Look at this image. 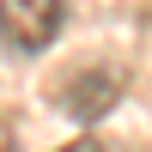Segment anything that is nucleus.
I'll return each instance as SVG.
<instances>
[{
    "instance_id": "4",
    "label": "nucleus",
    "mask_w": 152,
    "mask_h": 152,
    "mask_svg": "<svg viewBox=\"0 0 152 152\" xmlns=\"http://www.w3.org/2000/svg\"><path fill=\"white\" fill-rule=\"evenodd\" d=\"M0 152H18V140H12V128L0 122Z\"/></svg>"
},
{
    "instance_id": "1",
    "label": "nucleus",
    "mask_w": 152,
    "mask_h": 152,
    "mask_svg": "<svg viewBox=\"0 0 152 152\" xmlns=\"http://www.w3.org/2000/svg\"><path fill=\"white\" fill-rule=\"evenodd\" d=\"M122 85H128V73H122V67H104V61H91V67H79V73H73V79L55 91V104L67 110L73 122H104L110 110H116Z\"/></svg>"
},
{
    "instance_id": "3",
    "label": "nucleus",
    "mask_w": 152,
    "mask_h": 152,
    "mask_svg": "<svg viewBox=\"0 0 152 152\" xmlns=\"http://www.w3.org/2000/svg\"><path fill=\"white\" fill-rule=\"evenodd\" d=\"M61 152H110L104 140H73V146H61Z\"/></svg>"
},
{
    "instance_id": "2",
    "label": "nucleus",
    "mask_w": 152,
    "mask_h": 152,
    "mask_svg": "<svg viewBox=\"0 0 152 152\" xmlns=\"http://www.w3.org/2000/svg\"><path fill=\"white\" fill-rule=\"evenodd\" d=\"M61 24H67V6L61 0H0V37L12 49H24V55L49 49L61 37Z\"/></svg>"
}]
</instances>
